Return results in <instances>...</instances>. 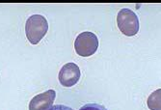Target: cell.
<instances>
[{
	"mask_svg": "<svg viewBox=\"0 0 161 110\" xmlns=\"http://www.w3.org/2000/svg\"><path fill=\"white\" fill-rule=\"evenodd\" d=\"M80 76L81 73L79 67L75 63H67L61 68L58 78L62 86L70 88L79 81Z\"/></svg>",
	"mask_w": 161,
	"mask_h": 110,
	"instance_id": "277c9868",
	"label": "cell"
},
{
	"mask_svg": "<svg viewBox=\"0 0 161 110\" xmlns=\"http://www.w3.org/2000/svg\"><path fill=\"white\" fill-rule=\"evenodd\" d=\"M79 110H107V108L98 103H86Z\"/></svg>",
	"mask_w": 161,
	"mask_h": 110,
	"instance_id": "52a82bcc",
	"label": "cell"
},
{
	"mask_svg": "<svg viewBox=\"0 0 161 110\" xmlns=\"http://www.w3.org/2000/svg\"><path fill=\"white\" fill-rule=\"evenodd\" d=\"M160 93L161 90L157 89L153 93L151 94V96L148 98V107L151 110H161V105H160Z\"/></svg>",
	"mask_w": 161,
	"mask_h": 110,
	"instance_id": "8992f818",
	"label": "cell"
},
{
	"mask_svg": "<svg viewBox=\"0 0 161 110\" xmlns=\"http://www.w3.org/2000/svg\"><path fill=\"white\" fill-rule=\"evenodd\" d=\"M48 30L47 19L41 15H32L26 20L25 33L28 41L32 45H38L46 36Z\"/></svg>",
	"mask_w": 161,
	"mask_h": 110,
	"instance_id": "6da1fadb",
	"label": "cell"
},
{
	"mask_svg": "<svg viewBox=\"0 0 161 110\" xmlns=\"http://www.w3.org/2000/svg\"><path fill=\"white\" fill-rule=\"evenodd\" d=\"M98 48V39L93 32H82L75 41V52L82 57L94 55Z\"/></svg>",
	"mask_w": 161,
	"mask_h": 110,
	"instance_id": "3957f363",
	"label": "cell"
},
{
	"mask_svg": "<svg viewBox=\"0 0 161 110\" xmlns=\"http://www.w3.org/2000/svg\"><path fill=\"white\" fill-rule=\"evenodd\" d=\"M56 98V92L54 90H47L41 93L30 101L29 110H48Z\"/></svg>",
	"mask_w": 161,
	"mask_h": 110,
	"instance_id": "5b68a950",
	"label": "cell"
},
{
	"mask_svg": "<svg viewBox=\"0 0 161 110\" xmlns=\"http://www.w3.org/2000/svg\"><path fill=\"white\" fill-rule=\"evenodd\" d=\"M117 24L120 31L127 37L135 36L140 28L139 19L136 14L130 9H122L117 16Z\"/></svg>",
	"mask_w": 161,
	"mask_h": 110,
	"instance_id": "7a4b0ae2",
	"label": "cell"
},
{
	"mask_svg": "<svg viewBox=\"0 0 161 110\" xmlns=\"http://www.w3.org/2000/svg\"><path fill=\"white\" fill-rule=\"evenodd\" d=\"M48 110H75L70 108L69 106L63 105V104H57V105H52Z\"/></svg>",
	"mask_w": 161,
	"mask_h": 110,
	"instance_id": "ba28073f",
	"label": "cell"
}]
</instances>
